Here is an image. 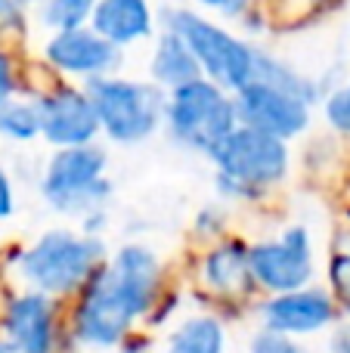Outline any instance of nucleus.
<instances>
[{"label": "nucleus", "instance_id": "20", "mask_svg": "<svg viewBox=\"0 0 350 353\" xmlns=\"http://www.w3.org/2000/svg\"><path fill=\"white\" fill-rule=\"evenodd\" d=\"M326 115H329V121H332L338 130H347V134H350V84L341 87V90H335L332 97H329Z\"/></svg>", "mask_w": 350, "mask_h": 353}, {"label": "nucleus", "instance_id": "1", "mask_svg": "<svg viewBox=\"0 0 350 353\" xmlns=\"http://www.w3.org/2000/svg\"><path fill=\"white\" fill-rule=\"evenodd\" d=\"M158 257L143 245H124L93 282L74 313V335L90 347H115L136 316L152 307L158 288Z\"/></svg>", "mask_w": 350, "mask_h": 353}, {"label": "nucleus", "instance_id": "24", "mask_svg": "<svg viewBox=\"0 0 350 353\" xmlns=\"http://www.w3.org/2000/svg\"><path fill=\"white\" fill-rule=\"evenodd\" d=\"M12 208H16V201H12V183L6 171L0 168V220H6L12 214Z\"/></svg>", "mask_w": 350, "mask_h": 353}, {"label": "nucleus", "instance_id": "7", "mask_svg": "<svg viewBox=\"0 0 350 353\" xmlns=\"http://www.w3.org/2000/svg\"><path fill=\"white\" fill-rule=\"evenodd\" d=\"M105 171V152L99 146L59 149L43 174V199L59 211H87L109 195Z\"/></svg>", "mask_w": 350, "mask_h": 353}, {"label": "nucleus", "instance_id": "19", "mask_svg": "<svg viewBox=\"0 0 350 353\" xmlns=\"http://www.w3.org/2000/svg\"><path fill=\"white\" fill-rule=\"evenodd\" d=\"M0 134L10 140H31L41 134V118L34 103H6L0 109Z\"/></svg>", "mask_w": 350, "mask_h": 353}, {"label": "nucleus", "instance_id": "12", "mask_svg": "<svg viewBox=\"0 0 350 353\" xmlns=\"http://www.w3.org/2000/svg\"><path fill=\"white\" fill-rule=\"evenodd\" d=\"M335 319V304L320 288H301V292L276 294L264 304V325L276 335H313L326 329Z\"/></svg>", "mask_w": 350, "mask_h": 353}, {"label": "nucleus", "instance_id": "27", "mask_svg": "<svg viewBox=\"0 0 350 353\" xmlns=\"http://www.w3.org/2000/svg\"><path fill=\"white\" fill-rule=\"evenodd\" d=\"M19 10H22V0H0V16H19Z\"/></svg>", "mask_w": 350, "mask_h": 353}, {"label": "nucleus", "instance_id": "3", "mask_svg": "<svg viewBox=\"0 0 350 353\" xmlns=\"http://www.w3.org/2000/svg\"><path fill=\"white\" fill-rule=\"evenodd\" d=\"M96 121L115 143H140L152 137V130L165 121L167 97L155 84L118 78H93L87 84Z\"/></svg>", "mask_w": 350, "mask_h": 353}, {"label": "nucleus", "instance_id": "6", "mask_svg": "<svg viewBox=\"0 0 350 353\" xmlns=\"http://www.w3.org/2000/svg\"><path fill=\"white\" fill-rule=\"evenodd\" d=\"M165 121L177 143L202 149L208 155L214 152V146L223 137H229L239 128L233 99L208 78H196L171 90L165 103Z\"/></svg>", "mask_w": 350, "mask_h": 353}, {"label": "nucleus", "instance_id": "17", "mask_svg": "<svg viewBox=\"0 0 350 353\" xmlns=\"http://www.w3.org/2000/svg\"><path fill=\"white\" fill-rule=\"evenodd\" d=\"M227 332L214 316H192L167 341V353H223Z\"/></svg>", "mask_w": 350, "mask_h": 353}, {"label": "nucleus", "instance_id": "18", "mask_svg": "<svg viewBox=\"0 0 350 353\" xmlns=\"http://www.w3.org/2000/svg\"><path fill=\"white\" fill-rule=\"evenodd\" d=\"M96 0H47L43 6V25L59 31H74L84 28V22L93 16Z\"/></svg>", "mask_w": 350, "mask_h": 353}, {"label": "nucleus", "instance_id": "11", "mask_svg": "<svg viewBox=\"0 0 350 353\" xmlns=\"http://www.w3.org/2000/svg\"><path fill=\"white\" fill-rule=\"evenodd\" d=\"M47 59L53 62L59 72L65 74H81V78H105L112 68L118 65L121 53L93 34L90 28H74V31H59L50 37L47 43Z\"/></svg>", "mask_w": 350, "mask_h": 353}, {"label": "nucleus", "instance_id": "30", "mask_svg": "<svg viewBox=\"0 0 350 353\" xmlns=\"http://www.w3.org/2000/svg\"><path fill=\"white\" fill-rule=\"evenodd\" d=\"M118 353H140V347H121Z\"/></svg>", "mask_w": 350, "mask_h": 353}, {"label": "nucleus", "instance_id": "4", "mask_svg": "<svg viewBox=\"0 0 350 353\" xmlns=\"http://www.w3.org/2000/svg\"><path fill=\"white\" fill-rule=\"evenodd\" d=\"M167 31L180 37L196 56L198 68L208 74V81L220 90H242L251 81L254 72V53L258 50L251 43L233 37L223 31L220 25L208 22V19L196 16V12H167Z\"/></svg>", "mask_w": 350, "mask_h": 353}, {"label": "nucleus", "instance_id": "14", "mask_svg": "<svg viewBox=\"0 0 350 353\" xmlns=\"http://www.w3.org/2000/svg\"><path fill=\"white\" fill-rule=\"evenodd\" d=\"M90 31L121 50L152 34V12H149L146 0H96Z\"/></svg>", "mask_w": 350, "mask_h": 353}, {"label": "nucleus", "instance_id": "10", "mask_svg": "<svg viewBox=\"0 0 350 353\" xmlns=\"http://www.w3.org/2000/svg\"><path fill=\"white\" fill-rule=\"evenodd\" d=\"M37 118H41V134L56 149H78L90 146L99 134V121L93 112L87 93L81 90H56L37 99Z\"/></svg>", "mask_w": 350, "mask_h": 353}, {"label": "nucleus", "instance_id": "16", "mask_svg": "<svg viewBox=\"0 0 350 353\" xmlns=\"http://www.w3.org/2000/svg\"><path fill=\"white\" fill-rule=\"evenodd\" d=\"M251 279L248 273V248L239 242H227L205 257V282L217 292H236Z\"/></svg>", "mask_w": 350, "mask_h": 353}, {"label": "nucleus", "instance_id": "2", "mask_svg": "<svg viewBox=\"0 0 350 353\" xmlns=\"http://www.w3.org/2000/svg\"><path fill=\"white\" fill-rule=\"evenodd\" d=\"M217 165V189L223 195H251L260 186H273L289 171V149L282 140L251 128H236L211 152Z\"/></svg>", "mask_w": 350, "mask_h": 353}, {"label": "nucleus", "instance_id": "29", "mask_svg": "<svg viewBox=\"0 0 350 353\" xmlns=\"http://www.w3.org/2000/svg\"><path fill=\"white\" fill-rule=\"evenodd\" d=\"M198 3H205V6H220V0H198Z\"/></svg>", "mask_w": 350, "mask_h": 353}, {"label": "nucleus", "instance_id": "28", "mask_svg": "<svg viewBox=\"0 0 350 353\" xmlns=\"http://www.w3.org/2000/svg\"><path fill=\"white\" fill-rule=\"evenodd\" d=\"M0 353H16V350H12L10 341H3V338H0Z\"/></svg>", "mask_w": 350, "mask_h": 353}, {"label": "nucleus", "instance_id": "21", "mask_svg": "<svg viewBox=\"0 0 350 353\" xmlns=\"http://www.w3.org/2000/svg\"><path fill=\"white\" fill-rule=\"evenodd\" d=\"M329 276H332V285L338 292V298L344 301V307L350 310V251H341V254L332 257Z\"/></svg>", "mask_w": 350, "mask_h": 353}, {"label": "nucleus", "instance_id": "5", "mask_svg": "<svg viewBox=\"0 0 350 353\" xmlns=\"http://www.w3.org/2000/svg\"><path fill=\"white\" fill-rule=\"evenodd\" d=\"M103 242L93 236H74L68 230H53L41 236L19 261V273L37 288V294H65L96 273L103 257Z\"/></svg>", "mask_w": 350, "mask_h": 353}, {"label": "nucleus", "instance_id": "25", "mask_svg": "<svg viewBox=\"0 0 350 353\" xmlns=\"http://www.w3.org/2000/svg\"><path fill=\"white\" fill-rule=\"evenodd\" d=\"M332 350L335 353H350V325H341L332 338Z\"/></svg>", "mask_w": 350, "mask_h": 353}, {"label": "nucleus", "instance_id": "26", "mask_svg": "<svg viewBox=\"0 0 350 353\" xmlns=\"http://www.w3.org/2000/svg\"><path fill=\"white\" fill-rule=\"evenodd\" d=\"M245 3H248V0H220V6H217V10H223L227 16H236V12L245 10Z\"/></svg>", "mask_w": 350, "mask_h": 353}, {"label": "nucleus", "instance_id": "23", "mask_svg": "<svg viewBox=\"0 0 350 353\" xmlns=\"http://www.w3.org/2000/svg\"><path fill=\"white\" fill-rule=\"evenodd\" d=\"M12 90H16V78H12V65L6 56H0V109L12 99Z\"/></svg>", "mask_w": 350, "mask_h": 353}, {"label": "nucleus", "instance_id": "13", "mask_svg": "<svg viewBox=\"0 0 350 353\" xmlns=\"http://www.w3.org/2000/svg\"><path fill=\"white\" fill-rule=\"evenodd\" d=\"M6 341L16 353H53V304L47 294L28 292L6 310Z\"/></svg>", "mask_w": 350, "mask_h": 353}, {"label": "nucleus", "instance_id": "22", "mask_svg": "<svg viewBox=\"0 0 350 353\" xmlns=\"http://www.w3.org/2000/svg\"><path fill=\"white\" fill-rule=\"evenodd\" d=\"M251 353H304L301 347H298L291 338L285 335H276V332H260L258 338L251 341Z\"/></svg>", "mask_w": 350, "mask_h": 353}, {"label": "nucleus", "instance_id": "9", "mask_svg": "<svg viewBox=\"0 0 350 353\" xmlns=\"http://www.w3.org/2000/svg\"><path fill=\"white\" fill-rule=\"evenodd\" d=\"M233 109L242 128L260 130L282 143L298 137L310 121V103H304L295 93L279 90V87L260 84V81H248L242 90H236Z\"/></svg>", "mask_w": 350, "mask_h": 353}, {"label": "nucleus", "instance_id": "8", "mask_svg": "<svg viewBox=\"0 0 350 353\" xmlns=\"http://www.w3.org/2000/svg\"><path fill=\"white\" fill-rule=\"evenodd\" d=\"M248 273L270 292H301L313 276V254H310L307 230L291 226V230H285L282 239L251 245L248 248Z\"/></svg>", "mask_w": 350, "mask_h": 353}, {"label": "nucleus", "instance_id": "15", "mask_svg": "<svg viewBox=\"0 0 350 353\" xmlns=\"http://www.w3.org/2000/svg\"><path fill=\"white\" fill-rule=\"evenodd\" d=\"M149 72H152V78L158 81V84L171 87V90L202 78V68H198L196 56L189 53V47H186L174 31H165V34L158 37L155 56H152V62H149Z\"/></svg>", "mask_w": 350, "mask_h": 353}]
</instances>
